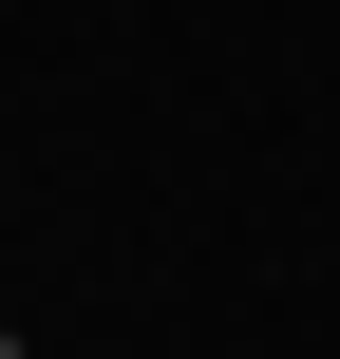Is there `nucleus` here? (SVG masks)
<instances>
[{
    "mask_svg": "<svg viewBox=\"0 0 340 359\" xmlns=\"http://www.w3.org/2000/svg\"><path fill=\"white\" fill-rule=\"evenodd\" d=\"M0 359H19V341H0Z\"/></svg>",
    "mask_w": 340,
    "mask_h": 359,
    "instance_id": "nucleus-1",
    "label": "nucleus"
}]
</instances>
